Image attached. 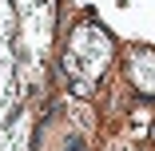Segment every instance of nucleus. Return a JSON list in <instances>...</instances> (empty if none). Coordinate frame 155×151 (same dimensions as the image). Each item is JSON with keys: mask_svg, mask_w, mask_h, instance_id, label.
<instances>
[{"mask_svg": "<svg viewBox=\"0 0 155 151\" xmlns=\"http://www.w3.org/2000/svg\"><path fill=\"white\" fill-rule=\"evenodd\" d=\"M107 60H111V40L100 32V28H87V32H80L72 40V48H68V72L84 76V92H87V84L107 68Z\"/></svg>", "mask_w": 155, "mask_h": 151, "instance_id": "1", "label": "nucleus"}, {"mask_svg": "<svg viewBox=\"0 0 155 151\" xmlns=\"http://www.w3.org/2000/svg\"><path fill=\"white\" fill-rule=\"evenodd\" d=\"M131 84L143 96H155V48H135L131 52Z\"/></svg>", "mask_w": 155, "mask_h": 151, "instance_id": "2", "label": "nucleus"}]
</instances>
